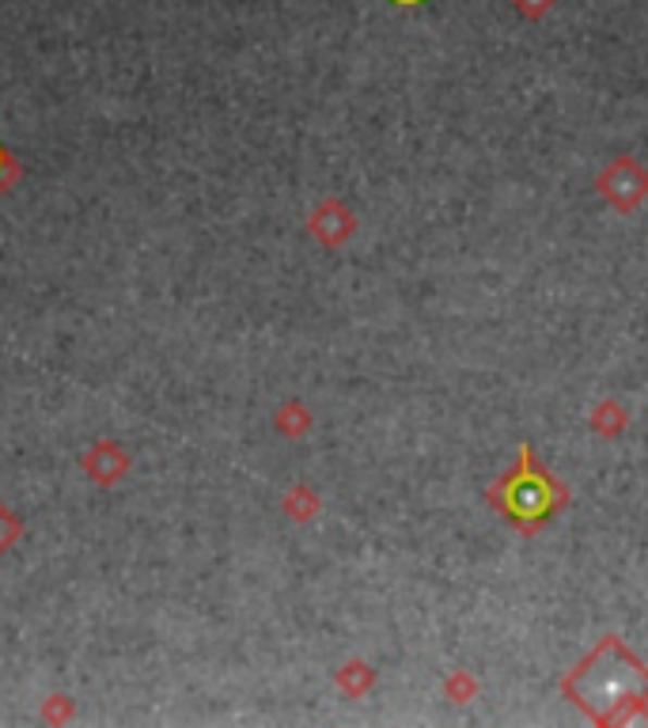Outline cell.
<instances>
[{
    "mask_svg": "<svg viewBox=\"0 0 648 728\" xmlns=\"http://www.w3.org/2000/svg\"><path fill=\"white\" fill-rule=\"evenodd\" d=\"M129 467H133V459L119 441H96L80 459V471L96 485H103V490H111V485H119L126 479Z\"/></svg>",
    "mask_w": 648,
    "mask_h": 728,
    "instance_id": "1",
    "label": "cell"
},
{
    "mask_svg": "<svg viewBox=\"0 0 648 728\" xmlns=\"http://www.w3.org/2000/svg\"><path fill=\"white\" fill-rule=\"evenodd\" d=\"M23 539V520L8 501H0V554H8Z\"/></svg>",
    "mask_w": 648,
    "mask_h": 728,
    "instance_id": "2",
    "label": "cell"
},
{
    "mask_svg": "<svg viewBox=\"0 0 648 728\" xmlns=\"http://www.w3.org/2000/svg\"><path fill=\"white\" fill-rule=\"evenodd\" d=\"M20 175H23L20 160H15V156L8 152L4 145H0V194H8V190H12V186L20 183Z\"/></svg>",
    "mask_w": 648,
    "mask_h": 728,
    "instance_id": "3",
    "label": "cell"
},
{
    "mask_svg": "<svg viewBox=\"0 0 648 728\" xmlns=\"http://www.w3.org/2000/svg\"><path fill=\"white\" fill-rule=\"evenodd\" d=\"M73 717V702L65 699V694H53V699H46V710H42V721H68Z\"/></svg>",
    "mask_w": 648,
    "mask_h": 728,
    "instance_id": "4",
    "label": "cell"
},
{
    "mask_svg": "<svg viewBox=\"0 0 648 728\" xmlns=\"http://www.w3.org/2000/svg\"><path fill=\"white\" fill-rule=\"evenodd\" d=\"M516 4H520V12H523V15H531V20H535V15H543L546 8L553 4V0H516Z\"/></svg>",
    "mask_w": 648,
    "mask_h": 728,
    "instance_id": "5",
    "label": "cell"
},
{
    "mask_svg": "<svg viewBox=\"0 0 648 728\" xmlns=\"http://www.w3.org/2000/svg\"><path fill=\"white\" fill-rule=\"evenodd\" d=\"M395 4H406V8H413V4H421V0H395Z\"/></svg>",
    "mask_w": 648,
    "mask_h": 728,
    "instance_id": "6",
    "label": "cell"
}]
</instances>
